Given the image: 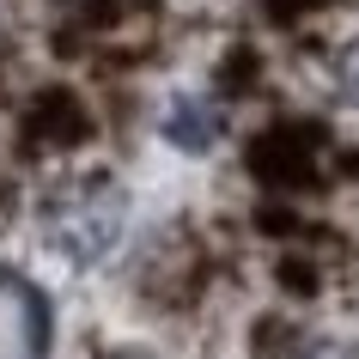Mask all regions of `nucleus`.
Wrapping results in <instances>:
<instances>
[{
    "label": "nucleus",
    "instance_id": "f257e3e1",
    "mask_svg": "<svg viewBox=\"0 0 359 359\" xmlns=\"http://www.w3.org/2000/svg\"><path fill=\"white\" fill-rule=\"evenodd\" d=\"M122 226H128V195L116 183H79V189H67L49 208V226L43 231H49V250L67 268H92L116 250Z\"/></svg>",
    "mask_w": 359,
    "mask_h": 359
},
{
    "label": "nucleus",
    "instance_id": "f03ea898",
    "mask_svg": "<svg viewBox=\"0 0 359 359\" xmlns=\"http://www.w3.org/2000/svg\"><path fill=\"white\" fill-rule=\"evenodd\" d=\"M158 128H165V140H170L177 152H208L213 140L226 134V116L213 110L201 92H177V97L165 104V122H158Z\"/></svg>",
    "mask_w": 359,
    "mask_h": 359
},
{
    "label": "nucleus",
    "instance_id": "7ed1b4c3",
    "mask_svg": "<svg viewBox=\"0 0 359 359\" xmlns=\"http://www.w3.org/2000/svg\"><path fill=\"white\" fill-rule=\"evenodd\" d=\"M335 92H341V97H347V104L359 110V37H353V43H347V49L335 55Z\"/></svg>",
    "mask_w": 359,
    "mask_h": 359
},
{
    "label": "nucleus",
    "instance_id": "20e7f679",
    "mask_svg": "<svg viewBox=\"0 0 359 359\" xmlns=\"http://www.w3.org/2000/svg\"><path fill=\"white\" fill-rule=\"evenodd\" d=\"M299 359H359V347H347V341H311Z\"/></svg>",
    "mask_w": 359,
    "mask_h": 359
}]
</instances>
